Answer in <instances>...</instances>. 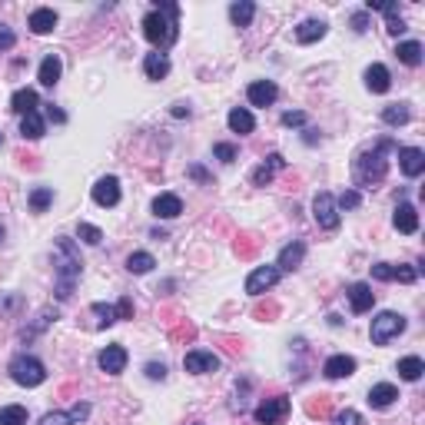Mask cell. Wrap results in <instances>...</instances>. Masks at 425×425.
<instances>
[{
	"label": "cell",
	"mask_w": 425,
	"mask_h": 425,
	"mask_svg": "<svg viewBox=\"0 0 425 425\" xmlns=\"http://www.w3.org/2000/svg\"><path fill=\"white\" fill-rule=\"evenodd\" d=\"M176 17H180V7L176 4H156V11H150L143 17V33L153 47H170L176 40Z\"/></svg>",
	"instance_id": "obj_1"
},
{
	"label": "cell",
	"mask_w": 425,
	"mask_h": 425,
	"mask_svg": "<svg viewBox=\"0 0 425 425\" xmlns=\"http://www.w3.org/2000/svg\"><path fill=\"white\" fill-rule=\"evenodd\" d=\"M57 299H70L74 293V283L80 279V256H76V246L66 236H57Z\"/></svg>",
	"instance_id": "obj_2"
},
{
	"label": "cell",
	"mask_w": 425,
	"mask_h": 425,
	"mask_svg": "<svg viewBox=\"0 0 425 425\" xmlns=\"http://www.w3.org/2000/svg\"><path fill=\"white\" fill-rule=\"evenodd\" d=\"M395 150L392 140H379L372 150L359 153V160H356V183L369 186V183H379L382 176H385V170H389V163H385V153Z\"/></svg>",
	"instance_id": "obj_3"
},
{
	"label": "cell",
	"mask_w": 425,
	"mask_h": 425,
	"mask_svg": "<svg viewBox=\"0 0 425 425\" xmlns=\"http://www.w3.org/2000/svg\"><path fill=\"white\" fill-rule=\"evenodd\" d=\"M11 379L23 389H33V385H40L47 379V369L40 359H33V356H13L11 359Z\"/></svg>",
	"instance_id": "obj_4"
},
{
	"label": "cell",
	"mask_w": 425,
	"mask_h": 425,
	"mask_svg": "<svg viewBox=\"0 0 425 425\" xmlns=\"http://www.w3.org/2000/svg\"><path fill=\"white\" fill-rule=\"evenodd\" d=\"M405 332V316L399 313H379V316L372 319V342L375 346H385V342H392L395 336H402Z\"/></svg>",
	"instance_id": "obj_5"
},
{
	"label": "cell",
	"mask_w": 425,
	"mask_h": 425,
	"mask_svg": "<svg viewBox=\"0 0 425 425\" xmlns=\"http://www.w3.org/2000/svg\"><path fill=\"white\" fill-rule=\"evenodd\" d=\"M313 216H316V223L322 229H339V206H336V197L332 193H316V199H313Z\"/></svg>",
	"instance_id": "obj_6"
},
{
	"label": "cell",
	"mask_w": 425,
	"mask_h": 425,
	"mask_svg": "<svg viewBox=\"0 0 425 425\" xmlns=\"http://www.w3.org/2000/svg\"><path fill=\"white\" fill-rule=\"evenodd\" d=\"M286 415H289V399H286V395H273V399H266V402L256 405L252 419L260 425H279Z\"/></svg>",
	"instance_id": "obj_7"
},
{
	"label": "cell",
	"mask_w": 425,
	"mask_h": 425,
	"mask_svg": "<svg viewBox=\"0 0 425 425\" xmlns=\"http://www.w3.org/2000/svg\"><path fill=\"white\" fill-rule=\"evenodd\" d=\"M279 269L276 266H256L250 273V279H246V293L250 296H262V293H269L276 283H279Z\"/></svg>",
	"instance_id": "obj_8"
},
{
	"label": "cell",
	"mask_w": 425,
	"mask_h": 425,
	"mask_svg": "<svg viewBox=\"0 0 425 425\" xmlns=\"http://www.w3.org/2000/svg\"><path fill=\"white\" fill-rule=\"evenodd\" d=\"M183 369L193 372V375H206V372H216L219 369V356H213V352L206 349H193L183 356Z\"/></svg>",
	"instance_id": "obj_9"
},
{
	"label": "cell",
	"mask_w": 425,
	"mask_h": 425,
	"mask_svg": "<svg viewBox=\"0 0 425 425\" xmlns=\"http://www.w3.org/2000/svg\"><path fill=\"white\" fill-rule=\"evenodd\" d=\"M93 203L97 206H117L120 203V180L117 176H103L93 186Z\"/></svg>",
	"instance_id": "obj_10"
},
{
	"label": "cell",
	"mask_w": 425,
	"mask_h": 425,
	"mask_svg": "<svg viewBox=\"0 0 425 425\" xmlns=\"http://www.w3.org/2000/svg\"><path fill=\"white\" fill-rule=\"evenodd\" d=\"M97 366L107 372V375H120V372L127 369V349H123V346H107V349L97 356Z\"/></svg>",
	"instance_id": "obj_11"
},
{
	"label": "cell",
	"mask_w": 425,
	"mask_h": 425,
	"mask_svg": "<svg viewBox=\"0 0 425 425\" xmlns=\"http://www.w3.org/2000/svg\"><path fill=\"white\" fill-rule=\"evenodd\" d=\"M352 372H356V359L346 356V352L329 356V359L322 362V375H326V379H349Z\"/></svg>",
	"instance_id": "obj_12"
},
{
	"label": "cell",
	"mask_w": 425,
	"mask_h": 425,
	"mask_svg": "<svg viewBox=\"0 0 425 425\" xmlns=\"http://www.w3.org/2000/svg\"><path fill=\"white\" fill-rule=\"evenodd\" d=\"M246 97H250L252 107H269V103H276V97H279V87H276L273 80H256V83H250Z\"/></svg>",
	"instance_id": "obj_13"
},
{
	"label": "cell",
	"mask_w": 425,
	"mask_h": 425,
	"mask_svg": "<svg viewBox=\"0 0 425 425\" xmlns=\"http://www.w3.org/2000/svg\"><path fill=\"white\" fill-rule=\"evenodd\" d=\"M303 256H305V243L293 240L289 246H283L279 260H276V269H279V273H293L296 266H303Z\"/></svg>",
	"instance_id": "obj_14"
},
{
	"label": "cell",
	"mask_w": 425,
	"mask_h": 425,
	"mask_svg": "<svg viewBox=\"0 0 425 425\" xmlns=\"http://www.w3.org/2000/svg\"><path fill=\"white\" fill-rule=\"evenodd\" d=\"M87 415H90V405L76 402L70 412H47L44 419H40V425H76V422H83Z\"/></svg>",
	"instance_id": "obj_15"
},
{
	"label": "cell",
	"mask_w": 425,
	"mask_h": 425,
	"mask_svg": "<svg viewBox=\"0 0 425 425\" xmlns=\"http://www.w3.org/2000/svg\"><path fill=\"white\" fill-rule=\"evenodd\" d=\"M399 170L415 180V176L425 170V153L419 150V146H402V150H399Z\"/></svg>",
	"instance_id": "obj_16"
},
{
	"label": "cell",
	"mask_w": 425,
	"mask_h": 425,
	"mask_svg": "<svg viewBox=\"0 0 425 425\" xmlns=\"http://www.w3.org/2000/svg\"><path fill=\"white\" fill-rule=\"evenodd\" d=\"M372 303H375V293H372V286L366 283H352L349 286V305L356 316H362V313H369Z\"/></svg>",
	"instance_id": "obj_17"
},
{
	"label": "cell",
	"mask_w": 425,
	"mask_h": 425,
	"mask_svg": "<svg viewBox=\"0 0 425 425\" xmlns=\"http://www.w3.org/2000/svg\"><path fill=\"white\" fill-rule=\"evenodd\" d=\"M37 107H40V97H37V90H30V87L13 90V97H11V110H13V113L27 117V113H37Z\"/></svg>",
	"instance_id": "obj_18"
},
{
	"label": "cell",
	"mask_w": 425,
	"mask_h": 425,
	"mask_svg": "<svg viewBox=\"0 0 425 425\" xmlns=\"http://www.w3.org/2000/svg\"><path fill=\"white\" fill-rule=\"evenodd\" d=\"M60 74H64V64H60V57H57V54H47L44 60H40L37 80H40L44 87H57V83H60Z\"/></svg>",
	"instance_id": "obj_19"
},
{
	"label": "cell",
	"mask_w": 425,
	"mask_h": 425,
	"mask_svg": "<svg viewBox=\"0 0 425 425\" xmlns=\"http://www.w3.org/2000/svg\"><path fill=\"white\" fill-rule=\"evenodd\" d=\"M153 213L160 219H176L183 213V199L176 197V193H160V197L153 199Z\"/></svg>",
	"instance_id": "obj_20"
},
{
	"label": "cell",
	"mask_w": 425,
	"mask_h": 425,
	"mask_svg": "<svg viewBox=\"0 0 425 425\" xmlns=\"http://www.w3.org/2000/svg\"><path fill=\"white\" fill-rule=\"evenodd\" d=\"M395 399H399V389H395L392 382H379V385H372L369 389V405L372 409H389Z\"/></svg>",
	"instance_id": "obj_21"
},
{
	"label": "cell",
	"mask_w": 425,
	"mask_h": 425,
	"mask_svg": "<svg viewBox=\"0 0 425 425\" xmlns=\"http://www.w3.org/2000/svg\"><path fill=\"white\" fill-rule=\"evenodd\" d=\"M226 123H229V130L240 133V136H246V133L256 130V120H252V113L246 107H233V110H229Z\"/></svg>",
	"instance_id": "obj_22"
},
{
	"label": "cell",
	"mask_w": 425,
	"mask_h": 425,
	"mask_svg": "<svg viewBox=\"0 0 425 425\" xmlns=\"http://www.w3.org/2000/svg\"><path fill=\"white\" fill-rule=\"evenodd\" d=\"M329 30L326 21H303L299 27H296V40L299 44H316V40H322Z\"/></svg>",
	"instance_id": "obj_23"
},
{
	"label": "cell",
	"mask_w": 425,
	"mask_h": 425,
	"mask_svg": "<svg viewBox=\"0 0 425 425\" xmlns=\"http://www.w3.org/2000/svg\"><path fill=\"white\" fill-rule=\"evenodd\" d=\"M27 27H30L33 33H50L57 27V11H50V7H37V11L30 13V21H27Z\"/></svg>",
	"instance_id": "obj_24"
},
{
	"label": "cell",
	"mask_w": 425,
	"mask_h": 425,
	"mask_svg": "<svg viewBox=\"0 0 425 425\" xmlns=\"http://www.w3.org/2000/svg\"><path fill=\"white\" fill-rule=\"evenodd\" d=\"M392 223H395L399 233H415V229H419V213H415L412 203H399V206H395Z\"/></svg>",
	"instance_id": "obj_25"
},
{
	"label": "cell",
	"mask_w": 425,
	"mask_h": 425,
	"mask_svg": "<svg viewBox=\"0 0 425 425\" xmlns=\"http://www.w3.org/2000/svg\"><path fill=\"white\" fill-rule=\"evenodd\" d=\"M366 87H369L372 93H385V90L392 87V76H389V70L382 64H372L369 70H366Z\"/></svg>",
	"instance_id": "obj_26"
},
{
	"label": "cell",
	"mask_w": 425,
	"mask_h": 425,
	"mask_svg": "<svg viewBox=\"0 0 425 425\" xmlns=\"http://www.w3.org/2000/svg\"><path fill=\"white\" fill-rule=\"evenodd\" d=\"M143 74L150 76V80H163L166 74H170V57L166 54H146V60H143Z\"/></svg>",
	"instance_id": "obj_27"
},
{
	"label": "cell",
	"mask_w": 425,
	"mask_h": 425,
	"mask_svg": "<svg viewBox=\"0 0 425 425\" xmlns=\"http://www.w3.org/2000/svg\"><path fill=\"white\" fill-rule=\"evenodd\" d=\"M283 166H286L283 156H279V153H269V156H266V163H262L260 170L252 173V183H256V186H266L269 180H273L276 170H283Z\"/></svg>",
	"instance_id": "obj_28"
},
{
	"label": "cell",
	"mask_w": 425,
	"mask_h": 425,
	"mask_svg": "<svg viewBox=\"0 0 425 425\" xmlns=\"http://www.w3.org/2000/svg\"><path fill=\"white\" fill-rule=\"evenodd\" d=\"M422 44L419 40H405V44H399L395 47V57H399V64H405V66H419L422 64Z\"/></svg>",
	"instance_id": "obj_29"
},
{
	"label": "cell",
	"mask_w": 425,
	"mask_h": 425,
	"mask_svg": "<svg viewBox=\"0 0 425 425\" xmlns=\"http://www.w3.org/2000/svg\"><path fill=\"white\" fill-rule=\"evenodd\" d=\"M409 120H412V110L405 103H389L382 110V123H389V127H405Z\"/></svg>",
	"instance_id": "obj_30"
},
{
	"label": "cell",
	"mask_w": 425,
	"mask_h": 425,
	"mask_svg": "<svg viewBox=\"0 0 425 425\" xmlns=\"http://www.w3.org/2000/svg\"><path fill=\"white\" fill-rule=\"evenodd\" d=\"M252 17H256V4H250V0H240V4L229 7V21L236 23V27H250Z\"/></svg>",
	"instance_id": "obj_31"
},
{
	"label": "cell",
	"mask_w": 425,
	"mask_h": 425,
	"mask_svg": "<svg viewBox=\"0 0 425 425\" xmlns=\"http://www.w3.org/2000/svg\"><path fill=\"white\" fill-rule=\"evenodd\" d=\"M425 372V362L419 359V356H405V359H399V375H402L405 382H419Z\"/></svg>",
	"instance_id": "obj_32"
},
{
	"label": "cell",
	"mask_w": 425,
	"mask_h": 425,
	"mask_svg": "<svg viewBox=\"0 0 425 425\" xmlns=\"http://www.w3.org/2000/svg\"><path fill=\"white\" fill-rule=\"evenodd\" d=\"M21 136L23 140H40L44 136V117L40 113H27L21 120Z\"/></svg>",
	"instance_id": "obj_33"
},
{
	"label": "cell",
	"mask_w": 425,
	"mask_h": 425,
	"mask_svg": "<svg viewBox=\"0 0 425 425\" xmlns=\"http://www.w3.org/2000/svg\"><path fill=\"white\" fill-rule=\"evenodd\" d=\"M153 266H156V260H153L150 252H130V260H127V269L130 273H136V276H143V273H150Z\"/></svg>",
	"instance_id": "obj_34"
},
{
	"label": "cell",
	"mask_w": 425,
	"mask_h": 425,
	"mask_svg": "<svg viewBox=\"0 0 425 425\" xmlns=\"http://www.w3.org/2000/svg\"><path fill=\"white\" fill-rule=\"evenodd\" d=\"M54 203V190L50 186H37L30 193V209L33 213H47V206Z\"/></svg>",
	"instance_id": "obj_35"
},
{
	"label": "cell",
	"mask_w": 425,
	"mask_h": 425,
	"mask_svg": "<svg viewBox=\"0 0 425 425\" xmlns=\"http://www.w3.org/2000/svg\"><path fill=\"white\" fill-rule=\"evenodd\" d=\"M0 425H27V409L23 405H4L0 409Z\"/></svg>",
	"instance_id": "obj_36"
},
{
	"label": "cell",
	"mask_w": 425,
	"mask_h": 425,
	"mask_svg": "<svg viewBox=\"0 0 425 425\" xmlns=\"http://www.w3.org/2000/svg\"><path fill=\"white\" fill-rule=\"evenodd\" d=\"M90 313L100 319V326H113V322H120V316H117V305L93 303V305H90Z\"/></svg>",
	"instance_id": "obj_37"
},
{
	"label": "cell",
	"mask_w": 425,
	"mask_h": 425,
	"mask_svg": "<svg viewBox=\"0 0 425 425\" xmlns=\"http://www.w3.org/2000/svg\"><path fill=\"white\" fill-rule=\"evenodd\" d=\"M76 236L87 243V246H100V243H103V233H100V226H93V223H80V226H76Z\"/></svg>",
	"instance_id": "obj_38"
},
{
	"label": "cell",
	"mask_w": 425,
	"mask_h": 425,
	"mask_svg": "<svg viewBox=\"0 0 425 425\" xmlns=\"http://www.w3.org/2000/svg\"><path fill=\"white\" fill-rule=\"evenodd\" d=\"M372 279H379V283H392L395 266L392 262H375V266H372Z\"/></svg>",
	"instance_id": "obj_39"
},
{
	"label": "cell",
	"mask_w": 425,
	"mask_h": 425,
	"mask_svg": "<svg viewBox=\"0 0 425 425\" xmlns=\"http://www.w3.org/2000/svg\"><path fill=\"white\" fill-rule=\"evenodd\" d=\"M362 203V197H359V190H346V193H342V197L336 199V206L339 209H356Z\"/></svg>",
	"instance_id": "obj_40"
},
{
	"label": "cell",
	"mask_w": 425,
	"mask_h": 425,
	"mask_svg": "<svg viewBox=\"0 0 425 425\" xmlns=\"http://www.w3.org/2000/svg\"><path fill=\"white\" fill-rule=\"evenodd\" d=\"M213 153H216V160H223V163H233V160H236V146H233V143H216Z\"/></svg>",
	"instance_id": "obj_41"
},
{
	"label": "cell",
	"mask_w": 425,
	"mask_h": 425,
	"mask_svg": "<svg viewBox=\"0 0 425 425\" xmlns=\"http://www.w3.org/2000/svg\"><path fill=\"white\" fill-rule=\"evenodd\" d=\"M336 425H362V415L356 409H342L336 412Z\"/></svg>",
	"instance_id": "obj_42"
},
{
	"label": "cell",
	"mask_w": 425,
	"mask_h": 425,
	"mask_svg": "<svg viewBox=\"0 0 425 425\" xmlns=\"http://www.w3.org/2000/svg\"><path fill=\"white\" fill-rule=\"evenodd\" d=\"M395 279H399V283H415V279H419V269H415V266H395Z\"/></svg>",
	"instance_id": "obj_43"
},
{
	"label": "cell",
	"mask_w": 425,
	"mask_h": 425,
	"mask_svg": "<svg viewBox=\"0 0 425 425\" xmlns=\"http://www.w3.org/2000/svg\"><path fill=\"white\" fill-rule=\"evenodd\" d=\"M13 44H17V37H13V30L7 27V23H0V50H11Z\"/></svg>",
	"instance_id": "obj_44"
},
{
	"label": "cell",
	"mask_w": 425,
	"mask_h": 425,
	"mask_svg": "<svg viewBox=\"0 0 425 425\" xmlns=\"http://www.w3.org/2000/svg\"><path fill=\"white\" fill-rule=\"evenodd\" d=\"M303 123H305L303 110H289V113H283V127H303Z\"/></svg>",
	"instance_id": "obj_45"
},
{
	"label": "cell",
	"mask_w": 425,
	"mask_h": 425,
	"mask_svg": "<svg viewBox=\"0 0 425 425\" xmlns=\"http://www.w3.org/2000/svg\"><path fill=\"white\" fill-rule=\"evenodd\" d=\"M146 375H150L153 382H156V379L163 382L166 379V366H163V362H146Z\"/></svg>",
	"instance_id": "obj_46"
},
{
	"label": "cell",
	"mask_w": 425,
	"mask_h": 425,
	"mask_svg": "<svg viewBox=\"0 0 425 425\" xmlns=\"http://www.w3.org/2000/svg\"><path fill=\"white\" fill-rule=\"evenodd\" d=\"M117 316H120V319H133V299H130V296H123L120 303H117Z\"/></svg>",
	"instance_id": "obj_47"
},
{
	"label": "cell",
	"mask_w": 425,
	"mask_h": 425,
	"mask_svg": "<svg viewBox=\"0 0 425 425\" xmlns=\"http://www.w3.org/2000/svg\"><path fill=\"white\" fill-rule=\"evenodd\" d=\"M329 412V399L319 395V402H309V415H326Z\"/></svg>",
	"instance_id": "obj_48"
},
{
	"label": "cell",
	"mask_w": 425,
	"mask_h": 425,
	"mask_svg": "<svg viewBox=\"0 0 425 425\" xmlns=\"http://www.w3.org/2000/svg\"><path fill=\"white\" fill-rule=\"evenodd\" d=\"M352 30L366 33V30H369V17H366V13H356V17H352Z\"/></svg>",
	"instance_id": "obj_49"
},
{
	"label": "cell",
	"mask_w": 425,
	"mask_h": 425,
	"mask_svg": "<svg viewBox=\"0 0 425 425\" xmlns=\"http://www.w3.org/2000/svg\"><path fill=\"white\" fill-rule=\"evenodd\" d=\"M47 120H54V123H66V113H64V110H57L54 103H50V107H47Z\"/></svg>",
	"instance_id": "obj_50"
},
{
	"label": "cell",
	"mask_w": 425,
	"mask_h": 425,
	"mask_svg": "<svg viewBox=\"0 0 425 425\" xmlns=\"http://www.w3.org/2000/svg\"><path fill=\"white\" fill-rule=\"evenodd\" d=\"M190 176H193V180H199V183H209V173L203 170V166H190Z\"/></svg>",
	"instance_id": "obj_51"
},
{
	"label": "cell",
	"mask_w": 425,
	"mask_h": 425,
	"mask_svg": "<svg viewBox=\"0 0 425 425\" xmlns=\"http://www.w3.org/2000/svg\"><path fill=\"white\" fill-rule=\"evenodd\" d=\"M173 117H190V107L186 103H173Z\"/></svg>",
	"instance_id": "obj_52"
},
{
	"label": "cell",
	"mask_w": 425,
	"mask_h": 425,
	"mask_svg": "<svg viewBox=\"0 0 425 425\" xmlns=\"http://www.w3.org/2000/svg\"><path fill=\"white\" fill-rule=\"evenodd\" d=\"M0 243H4V226H0Z\"/></svg>",
	"instance_id": "obj_53"
},
{
	"label": "cell",
	"mask_w": 425,
	"mask_h": 425,
	"mask_svg": "<svg viewBox=\"0 0 425 425\" xmlns=\"http://www.w3.org/2000/svg\"><path fill=\"white\" fill-rule=\"evenodd\" d=\"M0 143H4V133H0Z\"/></svg>",
	"instance_id": "obj_54"
}]
</instances>
